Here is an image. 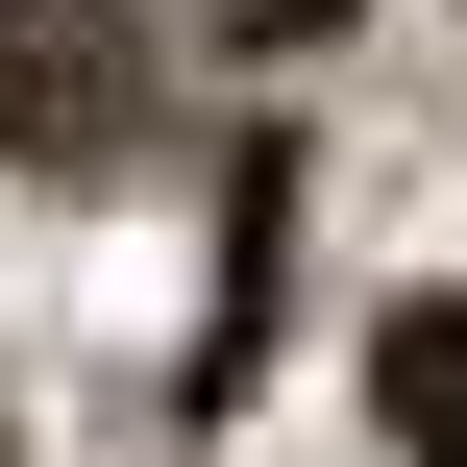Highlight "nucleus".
Listing matches in <instances>:
<instances>
[{
	"mask_svg": "<svg viewBox=\"0 0 467 467\" xmlns=\"http://www.w3.org/2000/svg\"><path fill=\"white\" fill-rule=\"evenodd\" d=\"M394 419L467 467V296H419V320H394Z\"/></svg>",
	"mask_w": 467,
	"mask_h": 467,
	"instance_id": "nucleus-1",
	"label": "nucleus"
},
{
	"mask_svg": "<svg viewBox=\"0 0 467 467\" xmlns=\"http://www.w3.org/2000/svg\"><path fill=\"white\" fill-rule=\"evenodd\" d=\"M246 25H345V0H246Z\"/></svg>",
	"mask_w": 467,
	"mask_h": 467,
	"instance_id": "nucleus-2",
	"label": "nucleus"
}]
</instances>
